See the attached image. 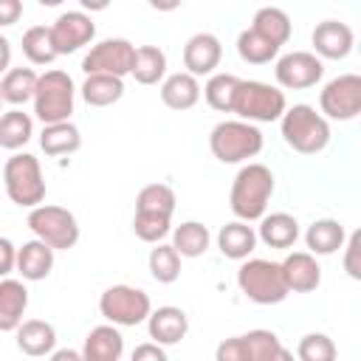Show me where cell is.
<instances>
[{"mask_svg":"<svg viewBox=\"0 0 361 361\" xmlns=\"http://www.w3.org/2000/svg\"><path fill=\"white\" fill-rule=\"evenodd\" d=\"M271 195H274V172L265 164H245L234 175L228 206L243 223L262 220Z\"/></svg>","mask_w":361,"mask_h":361,"instance_id":"obj_1","label":"cell"},{"mask_svg":"<svg viewBox=\"0 0 361 361\" xmlns=\"http://www.w3.org/2000/svg\"><path fill=\"white\" fill-rule=\"evenodd\" d=\"M279 127H282L285 144L302 155H316L330 144V124L310 104L288 107L279 118Z\"/></svg>","mask_w":361,"mask_h":361,"instance_id":"obj_2","label":"cell"},{"mask_svg":"<svg viewBox=\"0 0 361 361\" xmlns=\"http://www.w3.org/2000/svg\"><path fill=\"white\" fill-rule=\"evenodd\" d=\"M209 149L220 164H243V161L259 155L262 133L257 124H248L240 118L220 121V124H214V130L209 135Z\"/></svg>","mask_w":361,"mask_h":361,"instance_id":"obj_3","label":"cell"},{"mask_svg":"<svg viewBox=\"0 0 361 361\" xmlns=\"http://www.w3.org/2000/svg\"><path fill=\"white\" fill-rule=\"evenodd\" d=\"M3 186L11 203L23 209H37L45 200L42 166L31 152H14L3 166Z\"/></svg>","mask_w":361,"mask_h":361,"instance_id":"obj_4","label":"cell"},{"mask_svg":"<svg viewBox=\"0 0 361 361\" xmlns=\"http://www.w3.org/2000/svg\"><path fill=\"white\" fill-rule=\"evenodd\" d=\"M288 110L285 104V93L268 82H257V79H240L237 90H234V102H231V113L240 116V121H279L282 113Z\"/></svg>","mask_w":361,"mask_h":361,"instance_id":"obj_5","label":"cell"},{"mask_svg":"<svg viewBox=\"0 0 361 361\" xmlns=\"http://www.w3.org/2000/svg\"><path fill=\"white\" fill-rule=\"evenodd\" d=\"M73 99H76V87L73 79L65 71H45L37 79V90H34V113L37 118L48 127V124H62L71 118L73 113Z\"/></svg>","mask_w":361,"mask_h":361,"instance_id":"obj_6","label":"cell"},{"mask_svg":"<svg viewBox=\"0 0 361 361\" xmlns=\"http://www.w3.org/2000/svg\"><path fill=\"white\" fill-rule=\"evenodd\" d=\"M28 228L34 231V240L45 243L54 251H68L79 240L76 217L68 209L51 206V203H39L37 209L28 212Z\"/></svg>","mask_w":361,"mask_h":361,"instance_id":"obj_7","label":"cell"},{"mask_svg":"<svg viewBox=\"0 0 361 361\" xmlns=\"http://www.w3.org/2000/svg\"><path fill=\"white\" fill-rule=\"evenodd\" d=\"M237 285L257 305H279L288 296L279 262L271 259H245L237 271Z\"/></svg>","mask_w":361,"mask_h":361,"instance_id":"obj_8","label":"cell"},{"mask_svg":"<svg viewBox=\"0 0 361 361\" xmlns=\"http://www.w3.org/2000/svg\"><path fill=\"white\" fill-rule=\"evenodd\" d=\"M99 313L113 327H135L152 313V302L141 288L113 285L99 296Z\"/></svg>","mask_w":361,"mask_h":361,"instance_id":"obj_9","label":"cell"},{"mask_svg":"<svg viewBox=\"0 0 361 361\" xmlns=\"http://www.w3.org/2000/svg\"><path fill=\"white\" fill-rule=\"evenodd\" d=\"M133 59H135V45L124 37H110L96 42L85 59H82V71L87 76H127L133 71Z\"/></svg>","mask_w":361,"mask_h":361,"instance_id":"obj_10","label":"cell"},{"mask_svg":"<svg viewBox=\"0 0 361 361\" xmlns=\"http://www.w3.org/2000/svg\"><path fill=\"white\" fill-rule=\"evenodd\" d=\"M324 118L333 121H350L361 113V76L358 73H341L330 79L319 96Z\"/></svg>","mask_w":361,"mask_h":361,"instance_id":"obj_11","label":"cell"},{"mask_svg":"<svg viewBox=\"0 0 361 361\" xmlns=\"http://www.w3.org/2000/svg\"><path fill=\"white\" fill-rule=\"evenodd\" d=\"M274 76L288 90H305V87H313L316 82H322L324 62L310 51H290L276 59Z\"/></svg>","mask_w":361,"mask_h":361,"instance_id":"obj_12","label":"cell"},{"mask_svg":"<svg viewBox=\"0 0 361 361\" xmlns=\"http://www.w3.org/2000/svg\"><path fill=\"white\" fill-rule=\"evenodd\" d=\"M48 28H51V42H54L56 56L73 54L96 37V23L85 11H62Z\"/></svg>","mask_w":361,"mask_h":361,"instance_id":"obj_13","label":"cell"},{"mask_svg":"<svg viewBox=\"0 0 361 361\" xmlns=\"http://www.w3.org/2000/svg\"><path fill=\"white\" fill-rule=\"evenodd\" d=\"M220 59H223V45L209 31H200V34L189 37L186 45H183V68L195 79L197 76H212L214 68L220 65Z\"/></svg>","mask_w":361,"mask_h":361,"instance_id":"obj_14","label":"cell"},{"mask_svg":"<svg viewBox=\"0 0 361 361\" xmlns=\"http://www.w3.org/2000/svg\"><path fill=\"white\" fill-rule=\"evenodd\" d=\"M310 42H313V54L319 59H344V56H350L355 37H353V28L347 23L324 20L313 28Z\"/></svg>","mask_w":361,"mask_h":361,"instance_id":"obj_15","label":"cell"},{"mask_svg":"<svg viewBox=\"0 0 361 361\" xmlns=\"http://www.w3.org/2000/svg\"><path fill=\"white\" fill-rule=\"evenodd\" d=\"M279 271H282V279H285L288 293H310L322 282V268H319L316 257L307 254V251L288 254L279 262Z\"/></svg>","mask_w":361,"mask_h":361,"instance_id":"obj_16","label":"cell"},{"mask_svg":"<svg viewBox=\"0 0 361 361\" xmlns=\"http://www.w3.org/2000/svg\"><path fill=\"white\" fill-rule=\"evenodd\" d=\"M147 330H149V338L161 347H169V344H178L180 338H186L189 333V319L180 307L175 305H164L158 310H152L147 316Z\"/></svg>","mask_w":361,"mask_h":361,"instance_id":"obj_17","label":"cell"},{"mask_svg":"<svg viewBox=\"0 0 361 361\" xmlns=\"http://www.w3.org/2000/svg\"><path fill=\"white\" fill-rule=\"evenodd\" d=\"M124 353V336L113 324H99L82 344V361H118Z\"/></svg>","mask_w":361,"mask_h":361,"instance_id":"obj_18","label":"cell"},{"mask_svg":"<svg viewBox=\"0 0 361 361\" xmlns=\"http://www.w3.org/2000/svg\"><path fill=\"white\" fill-rule=\"evenodd\" d=\"M14 333H17V347H20V353H25V355H31V358L51 355L54 347H56V330H54V324L42 322V319H28V322H23Z\"/></svg>","mask_w":361,"mask_h":361,"instance_id":"obj_19","label":"cell"},{"mask_svg":"<svg viewBox=\"0 0 361 361\" xmlns=\"http://www.w3.org/2000/svg\"><path fill=\"white\" fill-rule=\"evenodd\" d=\"M305 243H307V254L313 257H327V254H336L344 248L347 243V234H344V226L338 220H313L305 231Z\"/></svg>","mask_w":361,"mask_h":361,"instance_id":"obj_20","label":"cell"},{"mask_svg":"<svg viewBox=\"0 0 361 361\" xmlns=\"http://www.w3.org/2000/svg\"><path fill=\"white\" fill-rule=\"evenodd\" d=\"M28 307V290L20 279H0V333H11L23 324Z\"/></svg>","mask_w":361,"mask_h":361,"instance_id":"obj_21","label":"cell"},{"mask_svg":"<svg viewBox=\"0 0 361 361\" xmlns=\"http://www.w3.org/2000/svg\"><path fill=\"white\" fill-rule=\"evenodd\" d=\"M257 240H262L268 248H290L299 240V223L288 212H274L259 220Z\"/></svg>","mask_w":361,"mask_h":361,"instance_id":"obj_22","label":"cell"},{"mask_svg":"<svg viewBox=\"0 0 361 361\" xmlns=\"http://www.w3.org/2000/svg\"><path fill=\"white\" fill-rule=\"evenodd\" d=\"M54 268V248H48L39 240H28L23 243V248H17V268L23 274V279L28 282H39L51 274Z\"/></svg>","mask_w":361,"mask_h":361,"instance_id":"obj_23","label":"cell"},{"mask_svg":"<svg viewBox=\"0 0 361 361\" xmlns=\"http://www.w3.org/2000/svg\"><path fill=\"white\" fill-rule=\"evenodd\" d=\"M161 102L169 110H189L200 102V85L195 76H189L186 71L172 73L161 82Z\"/></svg>","mask_w":361,"mask_h":361,"instance_id":"obj_24","label":"cell"},{"mask_svg":"<svg viewBox=\"0 0 361 361\" xmlns=\"http://www.w3.org/2000/svg\"><path fill=\"white\" fill-rule=\"evenodd\" d=\"M217 248L228 259H248V254L257 248V231L243 220L226 223L217 234Z\"/></svg>","mask_w":361,"mask_h":361,"instance_id":"obj_25","label":"cell"},{"mask_svg":"<svg viewBox=\"0 0 361 361\" xmlns=\"http://www.w3.org/2000/svg\"><path fill=\"white\" fill-rule=\"evenodd\" d=\"M39 147H42V152H45V155H51V158L73 155V152L82 147L79 127H76V124H71V121L48 124V127H42V133H39Z\"/></svg>","mask_w":361,"mask_h":361,"instance_id":"obj_26","label":"cell"},{"mask_svg":"<svg viewBox=\"0 0 361 361\" xmlns=\"http://www.w3.org/2000/svg\"><path fill=\"white\" fill-rule=\"evenodd\" d=\"M37 71L34 68H8V73L0 79V99L20 107L34 99L37 90Z\"/></svg>","mask_w":361,"mask_h":361,"instance_id":"obj_27","label":"cell"},{"mask_svg":"<svg viewBox=\"0 0 361 361\" xmlns=\"http://www.w3.org/2000/svg\"><path fill=\"white\" fill-rule=\"evenodd\" d=\"M34 135V121L28 113H23L20 107H11L8 113L0 116V147L3 149H23Z\"/></svg>","mask_w":361,"mask_h":361,"instance_id":"obj_28","label":"cell"},{"mask_svg":"<svg viewBox=\"0 0 361 361\" xmlns=\"http://www.w3.org/2000/svg\"><path fill=\"white\" fill-rule=\"evenodd\" d=\"M133 79L138 85H158L166 76V54L158 45H141L135 48V59H133Z\"/></svg>","mask_w":361,"mask_h":361,"instance_id":"obj_29","label":"cell"},{"mask_svg":"<svg viewBox=\"0 0 361 361\" xmlns=\"http://www.w3.org/2000/svg\"><path fill=\"white\" fill-rule=\"evenodd\" d=\"M209 243H212V234L197 220H186L172 228V248L180 257H203L209 251Z\"/></svg>","mask_w":361,"mask_h":361,"instance_id":"obj_30","label":"cell"},{"mask_svg":"<svg viewBox=\"0 0 361 361\" xmlns=\"http://www.w3.org/2000/svg\"><path fill=\"white\" fill-rule=\"evenodd\" d=\"M257 34H262L268 42H274L276 48H282L288 39H290V17L276 8V6H265L254 14V25H251Z\"/></svg>","mask_w":361,"mask_h":361,"instance_id":"obj_31","label":"cell"},{"mask_svg":"<svg viewBox=\"0 0 361 361\" xmlns=\"http://www.w3.org/2000/svg\"><path fill=\"white\" fill-rule=\"evenodd\" d=\"M124 96V82L118 76H87L82 82V99L90 107H110Z\"/></svg>","mask_w":361,"mask_h":361,"instance_id":"obj_32","label":"cell"},{"mask_svg":"<svg viewBox=\"0 0 361 361\" xmlns=\"http://www.w3.org/2000/svg\"><path fill=\"white\" fill-rule=\"evenodd\" d=\"M237 54L243 62L248 65H268L271 59H276L279 48L274 42H268L262 34H257L254 28H245L240 37H237Z\"/></svg>","mask_w":361,"mask_h":361,"instance_id":"obj_33","label":"cell"},{"mask_svg":"<svg viewBox=\"0 0 361 361\" xmlns=\"http://www.w3.org/2000/svg\"><path fill=\"white\" fill-rule=\"evenodd\" d=\"M23 54L31 65H51L56 59V51L51 42V28L48 25H31L23 34Z\"/></svg>","mask_w":361,"mask_h":361,"instance_id":"obj_34","label":"cell"},{"mask_svg":"<svg viewBox=\"0 0 361 361\" xmlns=\"http://www.w3.org/2000/svg\"><path fill=\"white\" fill-rule=\"evenodd\" d=\"M240 79L234 73H212L206 87H203V99L212 110L217 113H231V102H234V90H237Z\"/></svg>","mask_w":361,"mask_h":361,"instance_id":"obj_35","label":"cell"},{"mask_svg":"<svg viewBox=\"0 0 361 361\" xmlns=\"http://www.w3.org/2000/svg\"><path fill=\"white\" fill-rule=\"evenodd\" d=\"M135 212H147V214H164L172 217L175 212V192L166 183H149L138 192L135 197Z\"/></svg>","mask_w":361,"mask_h":361,"instance_id":"obj_36","label":"cell"},{"mask_svg":"<svg viewBox=\"0 0 361 361\" xmlns=\"http://www.w3.org/2000/svg\"><path fill=\"white\" fill-rule=\"evenodd\" d=\"M147 262H149L152 279L161 282V285H169V282H175L180 276V254L172 245H166V243H158L149 251V259Z\"/></svg>","mask_w":361,"mask_h":361,"instance_id":"obj_37","label":"cell"},{"mask_svg":"<svg viewBox=\"0 0 361 361\" xmlns=\"http://www.w3.org/2000/svg\"><path fill=\"white\" fill-rule=\"evenodd\" d=\"M133 231H135V237L144 240V243H161V240L172 231V217L135 212V217H133Z\"/></svg>","mask_w":361,"mask_h":361,"instance_id":"obj_38","label":"cell"},{"mask_svg":"<svg viewBox=\"0 0 361 361\" xmlns=\"http://www.w3.org/2000/svg\"><path fill=\"white\" fill-rule=\"evenodd\" d=\"M296 361H336V344L324 333H307L302 336L296 347Z\"/></svg>","mask_w":361,"mask_h":361,"instance_id":"obj_39","label":"cell"},{"mask_svg":"<svg viewBox=\"0 0 361 361\" xmlns=\"http://www.w3.org/2000/svg\"><path fill=\"white\" fill-rule=\"evenodd\" d=\"M243 341L248 350V361H271L282 350V341L271 330H248L243 336Z\"/></svg>","mask_w":361,"mask_h":361,"instance_id":"obj_40","label":"cell"},{"mask_svg":"<svg viewBox=\"0 0 361 361\" xmlns=\"http://www.w3.org/2000/svg\"><path fill=\"white\" fill-rule=\"evenodd\" d=\"M214 361H248V350H245L243 336L223 338L214 350Z\"/></svg>","mask_w":361,"mask_h":361,"instance_id":"obj_41","label":"cell"},{"mask_svg":"<svg viewBox=\"0 0 361 361\" xmlns=\"http://www.w3.org/2000/svg\"><path fill=\"white\" fill-rule=\"evenodd\" d=\"M358 248H361V234L358 231H353L350 234V240L344 243V268H347V274L353 276V279H361V268H358Z\"/></svg>","mask_w":361,"mask_h":361,"instance_id":"obj_42","label":"cell"},{"mask_svg":"<svg viewBox=\"0 0 361 361\" xmlns=\"http://www.w3.org/2000/svg\"><path fill=\"white\" fill-rule=\"evenodd\" d=\"M14 268H17V248L8 237H0V279H8Z\"/></svg>","mask_w":361,"mask_h":361,"instance_id":"obj_43","label":"cell"},{"mask_svg":"<svg viewBox=\"0 0 361 361\" xmlns=\"http://www.w3.org/2000/svg\"><path fill=\"white\" fill-rule=\"evenodd\" d=\"M130 361H169V358H166V353H164L161 344H155V341H144V344H138V347L133 350Z\"/></svg>","mask_w":361,"mask_h":361,"instance_id":"obj_44","label":"cell"},{"mask_svg":"<svg viewBox=\"0 0 361 361\" xmlns=\"http://www.w3.org/2000/svg\"><path fill=\"white\" fill-rule=\"evenodd\" d=\"M23 17V3L20 0H0V28L14 25Z\"/></svg>","mask_w":361,"mask_h":361,"instance_id":"obj_45","label":"cell"},{"mask_svg":"<svg viewBox=\"0 0 361 361\" xmlns=\"http://www.w3.org/2000/svg\"><path fill=\"white\" fill-rule=\"evenodd\" d=\"M8 62H11V42L0 34V76L8 73Z\"/></svg>","mask_w":361,"mask_h":361,"instance_id":"obj_46","label":"cell"},{"mask_svg":"<svg viewBox=\"0 0 361 361\" xmlns=\"http://www.w3.org/2000/svg\"><path fill=\"white\" fill-rule=\"evenodd\" d=\"M48 361H82V353H76V350L65 347V350H54Z\"/></svg>","mask_w":361,"mask_h":361,"instance_id":"obj_47","label":"cell"},{"mask_svg":"<svg viewBox=\"0 0 361 361\" xmlns=\"http://www.w3.org/2000/svg\"><path fill=\"white\" fill-rule=\"evenodd\" d=\"M271 361H296V358H293V353H290V350H285V347H282Z\"/></svg>","mask_w":361,"mask_h":361,"instance_id":"obj_48","label":"cell"},{"mask_svg":"<svg viewBox=\"0 0 361 361\" xmlns=\"http://www.w3.org/2000/svg\"><path fill=\"white\" fill-rule=\"evenodd\" d=\"M0 107H3V99H0Z\"/></svg>","mask_w":361,"mask_h":361,"instance_id":"obj_49","label":"cell"}]
</instances>
